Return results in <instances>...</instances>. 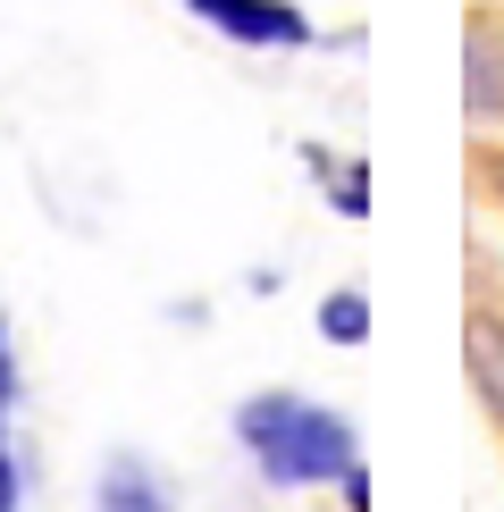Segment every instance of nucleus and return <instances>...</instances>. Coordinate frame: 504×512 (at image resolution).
Returning a JSON list of instances; mask_svg holds the SVG:
<instances>
[{"instance_id":"obj_1","label":"nucleus","mask_w":504,"mask_h":512,"mask_svg":"<svg viewBox=\"0 0 504 512\" xmlns=\"http://www.w3.org/2000/svg\"><path fill=\"white\" fill-rule=\"evenodd\" d=\"M236 429H244L252 462H261L278 487L345 479V471H353V429H345L336 412H320V403H303V395H252Z\"/></svg>"},{"instance_id":"obj_2","label":"nucleus","mask_w":504,"mask_h":512,"mask_svg":"<svg viewBox=\"0 0 504 512\" xmlns=\"http://www.w3.org/2000/svg\"><path fill=\"white\" fill-rule=\"evenodd\" d=\"M185 9H202L210 26L236 34V42H303V34H311L286 0H185Z\"/></svg>"},{"instance_id":"obj_3","label":"nucleus","mask_w":504,"mask_h":512,"mask_svg":"<svg viewBox=\"0 0 504 512\" xmlns=\"http://www.w3.org/2000/svg\"><path fill=\"white\" fill-rule=\"evenodd\" d=\"M462 361H471V387L488 395V412L504 420V328L496 319H471L462 328Z\"/></svg>"},{"instance_id":"obj_4","label":"nucleus","mask_w":504,"mask_h":512,"mask_svg":"<svg viewBox=\"0 0 504 512\" xmlns=\"http://www.w3.org/2000/svg\"><path fill=\"white\" fill-rule=\"evenodd\" d=\"M471 110H504V51L471 42Z\"/></svg>"},{"instance_id":"obj_5","label":"nucleus","mask_w":504,"mask_h":512,"mask_svg":"<svg viewBox=\"0 0 504 512\" xmlns=\"http://www.w3.org/2000/svg\"><path fill=\"white\" fill-rule=\"evenodd\" d=\"M320 328L336 336V345H362V336H370V303H362V294H328V303H320Z\"/></svg>"},{"instance_id":"obj_6","label":"nucleus","mask_w":504,"mask_h":512,"mask_svg":"<svg viewBox=\"0 0 504 512\" xmlns=\"http://www.w3.org/2000/svg\"><path fill=\"white\" fill-rule=\"evenodd\" d=\"M362 202H370V185H362V168H345V177H336V210H345V219H362Z\"/></svg>"},{"instance_id":"obj_7","label":"nucleus","mask_w":504,"mask_h":512,"mask_svg":"<svg viewBox=\"0 0 504 512\" xmlns=\"http://www.w3.org/2000/svg\"><path fill=\"white\" fill-rule=\"evenodd\" d=\"M9 496H17V479H9V462H0V512H9Z\"/></svg>"},{"instance_id":"obj_8","label":"nucleus","mask_w":504,"mask_h":512,"mask_svg":"<svg viewBox=\"0 0 504 512\" xmlns=\"http://www.w3.org/2000/svg\"><path fill=\"white\" fill-rule=\"evenodd\" d=\"M488 177H496V194H504V160H488Z\"/></svg>"}]
</instances>
